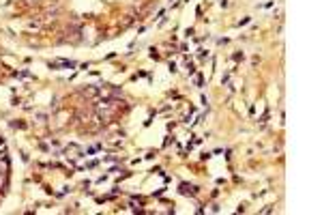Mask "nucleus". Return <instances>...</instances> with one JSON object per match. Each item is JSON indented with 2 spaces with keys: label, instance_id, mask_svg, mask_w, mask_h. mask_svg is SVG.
<instances>
[{
  "label": "nucleus",
  "instance_id": "1",
  "mask_svg": "<svg viewBox=\"0 0 322 215\" xmlns=\"http://www.w3.org/2000/svg\"><path fill=\"white\" fill-rule=\"evenodd\" d=\"M180 191H182V194H191V196H193L197 189L193 187V185H187V183H182V185H180Z\"/></svg>",
  "mask_w": 322,
  "mask_h": 215
}]
</instances>
